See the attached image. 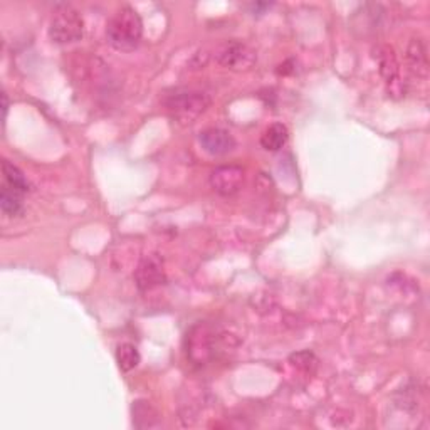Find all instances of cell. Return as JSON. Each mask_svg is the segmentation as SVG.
Masks as SVG:
<instances>
[{
    "label": "cell",
    "mask_w": 430,
    "mask_h": 430,
    "mask_svg": "<svg viewBox=\"0 0 430 430\" xmlns=\"http://www.w3.org/2000/svg\"><path fill=\"white\" fill-rule=\"evenodd\" d=\"M143 37V20L133 7L123 6L109 17L106 39L116 51L131 52L140 46Z\"/></svg>",
    "instance_id": "cell-1"
},
{
    "label": "cell",
    "mask_w": 430,
    "mask_h": 430,
    "mask_svg": "<svg viewBox=\"0 0 430 430\" xmlns=\"http://www.w3.org/2000/svg\"><path fill=\"white\" fill-rule=\"evenodd\" d=\"M164 104L175 121L190 125L210 106V98L204 91L178 87L165 96Z\"/></svg>",
    "instance_id": "cell-2"
},
{
    "label": "cell",
    "mask_w": 430,
    "mask_h": 430,
    "mask_svg": "<svg viewBox=\"0 0 430 430\" xmlns=\"http://www.w3.org/2000/svg\"><path fill=\"white\" fill-rule=\"evenodd\" d=\"M82 34H85V20L76 8L63 6L54 12L49 24V39L52 42L66 46V44L78 42Z\"/></svg>",
    "instance_id": "cell-3"
},
{
    "label": "cell",
    "mask_w": 430,
    "mask_h": 430,
    "mask_svg": "<svg viewBox=\"0 0 430 430\" xmlns=\"http://www.w3.org/2000/svg\"><path fill=\"white\" fill-rule=\"evenodd\" d=\"M215 58L223 68L234 69V71H245V69H251L256 63V52L242 42L232 41L223 44L215 54Z\"/></svg>",
    "instance_id": "cell-4"
},
{
    "label": "cell",
    "mask_w": 430,
    "mask_h": 430,
    "mask_svg": "<svg viewBox=\"0 0 430 430\" xmlns=\"http://www.w3.org/2000/svg\"><path fill=\"white\" fill-rule=\"evenodd\" d=\"M244 185V170L237 165H223L210 173V187L222 197H234Z\"/></svg>",
    "instance_id": "cell-5"
},
{
    "label": "cell",
    "mask_w": 430,
    "mask_h": 430,
    "mask_svg": "<svg viewBox=\"0 0 430 430\" xmlns=\"http://www.w3.org/2000/svg\"><path fill=\"white\" fill-rule=\"evenodd\" d=\"M165 281L164 262L156 256L145 257L135 271V283H137L140 291H150L160 284H165Z\"/></svg>",
    "instance_id": "cell-6"
},
{
    "label": "cell",
    "mask_w": 430,
    "mask_h": 430,
    "mask_svg": "<svg viewBox=\"0 0 430 430\" xmlns=\"http://www.w3.org/2000/svg\"><path fill=\"white\" fill-rule=\"evenodd\" d=\"M199 142L205 152L212 156H223L235 148V138L227 130L209 128L202 131Z\"/></svg>",
    "instance_id": "cell-7"
},
{
    "label": "cell",
    "mask_w": 430,
    "mask_h": 430,
    "mask_svg": "<svg viewBox=\"0 0 430 430\" xmlns=\"http://www.w3.org/2000/svg\"><path fill=\"white\" fill-rule=\"evenodd\" d=\"M133 425L138 429H153L160 425V414L150 402L138 400L133 403Z\"/></svg>",
    "instance_id": "cell-8"
},
{
    "label": "cell",
    "mask_w": 430,
    "mask_h": 430,
    "mask_svg": "<svg viewBox=\"0 0 430 430\" xmlns=\"http://www.w3.org/2000/svg\"><path fill=\"white\" fill-rule=\"evenodd\" d=\"M22 197H24L22 192L8 187L7 183H4L2 190H0V207H2V212L6 214L7 217H17V215H22V212H24Z\"/></svg>",
    "instance_id": "cell-9"
},
{
    "label": "cell",
    "mask_w": 430,
    "mask_h": 430,
    "mask_svg": "<svg viewBox=\"0 0 430 430\" xmlns=\"http://www.w3.org/2000/svg\"><path fill=\"white\" fill-rule=\"evenodd\" d=\"M289 138L288 126L283 123H274L267 128L261 137L262 148L267 152H279L284 147Z\"/></svg>",
    "instance_id": "cell-10"
},
{
    "label": "cell",
    "mask_w": 430,
    "mask_h": 430,
    "mask_svg": "<svg viewBox=\"0 0 430 430\" xmlns=\"http://www.w3.org/2000/svg\"><path fill=\"white\" fill-rule=\"evenodd\" d=\"M376 52H379V56H375V58H379L381 76L387 79L388 85L397 86L400 79H398V64L393 51L388 49V47H379Z\"/></svg>",
    "instance_id": "cell-11"
},
{
    "label": "cell",
    "mask_w": 430,
    "mask_h": 430,
    "mask_svg": "<svg viewBox=\"0 0 430 430\" xmlns=\"http://www.w3.org/2000/svg\"><path fill=\"white\" fill-rule=\"evenodd\" d=\"M407 58H409L410 69L414 71L417 76H425L427 74V49L419 39H414L410 42L409 51H407Z\"/></svg>",
    "instance_id": "cell-12"
},
{
    "label": "cell",
    "mask_w": 430,
    "mask_h": 430,
    "mask_svg": "<svg viewBox=\"0 0 430 430\" xmlns=\"http://www.w3.org/2000/svg\"><path fill=\"white\" fill-rule=\"evenodd\" d=\"M2 173H4V180H6V183L8 187L16 188V190L22 192V194H27L30 190V183L29 180L25 178V175L22 173V170L19 166H16L12 161L4 160L2 161Z\"/></svg>",
    "instance_id": "cell-13"
},
{
    "label": "cell",
    "mask_w": 430,
    "mask_h": 430,
    "mask_svg": "<svg viewBox=\"0 0 430 430\" xmlns=\"http://www.w3.org/2000/svg\"><path fill=\"white\" fill-rule=\"evenodd\" d=\"M140 352L135 345L131 343H121L116 348V363L121 371H131L140 365Z\"/></svg>",
    "instance_id": "cell-14"
},
{
    "label": "cell",
    "mask_w": 430,
    "mask_h": 430,
    "mask_svg": "<svg viewBox=\"0 0 430 430\" xmlns=\"http://www.w3.org/2000/svg\"><path fill=\"white\" fill-rule=\"evenodd\" d=\"M291 363L294 367L300 368V370L306 373H313L316 370V367H318V360H316L314 355L309 352H300L293 355Z\"/></svg>",
    "instance_id": "cell-15"
},
{
    "label": "cell",
    "mask_w": 430,
    "mask_h": 430,
    "mask_svg": "<svg viewBox=\"0 0 430 430\" xmlns=\"http://www.w3.org/2000/svg\"><path fill=\"white\" fill-rule=\"evenodd\" d=\"M2 103H4V106H2V111H4V121H6V118H7V111H8V98H7V94H6V93L2 94Z\"/></svg>",
    "instance_id": "cell-16"
}]
</instances>
